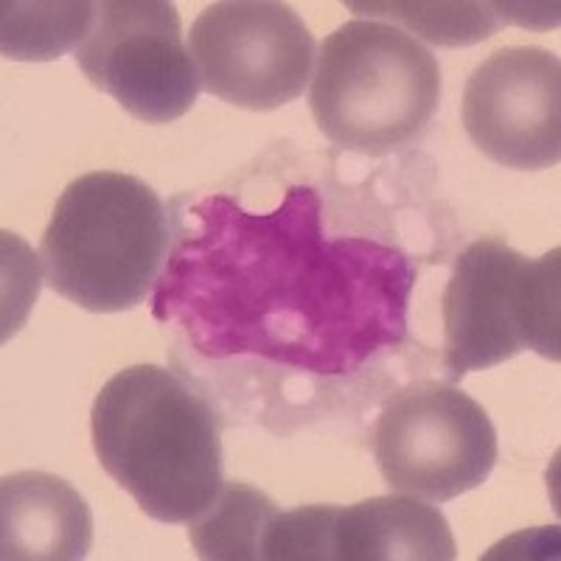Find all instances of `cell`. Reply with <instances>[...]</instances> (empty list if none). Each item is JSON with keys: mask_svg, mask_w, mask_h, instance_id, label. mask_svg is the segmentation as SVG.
Instances as JSON below:
<instances>
[{"mask_svg": "<svg viewBox=\"0 0 561 561\" xmlns=\"http://www.w3.org/2000/svg\"><path fill=\"white\" fill-rule=\"evenodd\" d=\"M104 472L147 517L188 525L222 489L219 421L203 396L160 365H129L90 410Z\"/></svg>", "mask_w": 561, "mask_h": 561, "instance_id": "cell-1", "label": "cell"}, {"mask_svg": "<svg viewBox=\"0 0 561 561\" xmlns=\"http://www.w3.org/2000/svg\"><path fill=\"white\" fill-rule=\"evenodd\" d=\"M172 225L152 185L122 172L77 178L39 242L45 284L88 312H129L167 267Z\"/></svg>", "mask_w": 561, "mask_h": 561, "instance_id": "cell-2", "label": "cell"}, {"mask_svg": "<svg viewBox=\"0 0 561 561\" xmlns=\"http://www.w3.org/2000/svg\"><path fill=\"white\" fill-rule=\"evenodd\" d=\"M438 102V59L393 23L348 20L320 45L309 107L334 147L396 152L419 138Z\"/></svg>", "mask_w": 561, "mask_h": 561, "instance_id": "cell-3", "label": "cell"}, {"mask_svg": "<svg viewBox=\"0 0 561 561\" xmlns=\"http://www.w3.org/2000/svg\"><path fill=\"white\" fill-rule=\"evenodd\" d=\"M444 368L453 382L523 351L561 359V250L528 259L500 239L469 244L444 293Z\"/></svg>", "mask_w": 561, "mask_h": 561, "instance_id": "cell-4", "label": "cell"}, {"mask_svg": "<svg viewBox=\"0 0 561 561\" xmlns=\"http://www.w3.org/2000/svg\"><path fill=\"white\" fill-rule=\"evenodd\" d=\"M370 444L385 483L424 503H453L478 489L500 458L497 430L483 404L440 382L410 385L390 396Z\"/></svg>", "mask_w": 561, "mask_h": 561, "instance_id": "cell-5", "label": "cell"}, {"mask_svg": "<svg viewBox=\"0 0 561 561\" xmlns=\"http://www.w3.org/2000/svg\"><path fill=\"white\" fill-rule=\"evenodd\" d=\"M188 51L203 90L253 113L295 102L312 79V32L293 7L275 0L210 3L194 20Z\"/></svg>", "mask_w": 561, "mask_h": 561, "instance_id": "cell-6", "label": "cell"}, {"mask_svg": "<svg viewBox=\"0 0 561 561\" xmlns=\"http://www.w3.org/2000/svg\"><path fill=\"white\" fill-rule=\"evenodd\" d=\"M90 84L144 124H172L194 107L199 73L167 0H104L73 51Z\"/></svg>", "mask_w": 561, "mask_h": 561, "instance_id": "cell-7", "label": "cell"}, {"mask_svg": "<svg viewBox=\"0 0 561 561\" xmlns=\"http://www.w3.org/2000/svg\"><path fill=\"white\" fill-rule=\"evenodd\" d=\"M463 129L489 160L517 172L561 158V62L536 45L500 48L474 68L460 104Z\"/></svg>", "mask_w": 561, "mask_h": 561, "instance_id": "cell-8", "label": "cell"}, {"mask_svg": "<svg viewBox=\"0 0 561 561\" xmlns=\"http://www.w3.org/2000/svg\"><path fill=\"white\" fill-rule=\"evenodd\" d=\"M93 548V514L68 480L18 472L0 483V556L7 561H79Z\"/></svg>", "mask_w": 561, "mask_h": 561, "instance_id": "cell-9", "label": "cell"}, {"mask_svg": "<svg viewBox=\"0 0 561 561\" xmlns=\"http://www.w3.org/2000/svg\"><path fill=\"white\" fill-rule=\"evenodd\" d=\"M447 517L408 494L370 497L337 511L334 561H453Z\"/></svg>", "mask_w": 561, "mask_h": 561, "instance_id": "cell-10", "label": "cell"}, {"mask_svg": "<svg viewBox=\"0 0 561 561\" xmlns=\"http://www.w3.org/2000/svg\"><path fill=\"white\" fill-rule=\"evenodd\" d=\"M278 514L273 500L248 483H222L214 503L188 523V539L199 559L262 561L267 525Z\"/></svg>", "mask_w": 561, "mask_h": 561, "instance_id": "cell-11", "label": "cell"}, {"mask_svg": "<svg viewBox=\"0 0 561 561\" xmlns=\"http://www.w3.org/2000/svg\"><path fill=\"white\" fill-rule=\"evenodd\" d=\"M351 12L370 20H393L410 37L427 39L433 45H474L494 37L505 23H523L530 18L514 12L511 3H345Z\"/></svg>", "mask_w": 561, "mask_h": 561, "instance_id": "cell-12", "label": "cell"}, {"mask_svg": "<svg viewBox=\"0 0 561 561\" xmlns=\"http://www.w3.org/2000/svg\"><path fill=\"white\" fill-rule=\"evenodd\" d=\"M0 51L18 62H51L65 51H77L96 20V3H23L7 0L0 7Z\"/></svg>", "mask_w": 561, "mask_h": 561, "instance_id": "cell-13", "label": "cell"}, {"mask_svg": "<svg viewBox=\"0 0 561 561\" xmlns=\"http://www.w3.org/2000/svg\"><path fill=\"white\" fill-rule=\"evenodd\" d=\"M340 505H304L275 514L262 542V561H334Z\"/></svg>", "mask_w": 561, "mask_h": 561, "instance_id": "cell-14", "label": "cell"}]
</instances>
